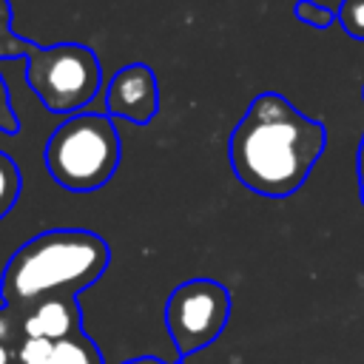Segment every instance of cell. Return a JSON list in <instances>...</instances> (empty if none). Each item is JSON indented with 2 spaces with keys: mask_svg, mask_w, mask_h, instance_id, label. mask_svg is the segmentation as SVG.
Segmentation results:
<instances>
[{
  "mask_svg": "<svg viewBox=\"0 0 364 364\" xmlns=\"http://www.w3.org/2000/svg\"><path fill=\"white\" fill-rule=\"evenodd\" d=\"M324 151V125L299 114L282 94H259L230 134L236 179L264 196H287Z\"/></svg>",
  "mask_w": 364,
  "mask_h": 364,
  "instance_id": "1",
  "label": "cell"
},
{
  "mask_svg": "<svg viewBox=\"0 0 364 364\" xmlns=\"http://www.w3.org/2000/svg\"><path fill=\"white\" fill-rule=\"evenodd\" d=\"M108 245L88 230H48L26 242L6 264L0 293L9 304L74 293L94 284L108 267Z\"/></svg>",
  "mask_w": 364,
  "mask_h": 364,
  "instance_id": "2",
  "label": "cell"
},
{
  "mask_svg": "<svg viewBox=\"0 0 364 364\" xmlns=\"http://www.w3.org/2000/svg\"><path fill=\"white\" fill-rule=\"evenodd\" d=\"M119 165V134L108 114H71L46 142V168L65 191H97Z\"/></svg>",
  "mask_w": 364,
  "mask_h": 364,
  "instance_id": "3",
  "label": "cell"
},
{
  "mask_svg": "<svg viewBox=\"0 0 364 364\" xmlns=\"http://www.w3.org/2000/svg\"><path fill=\"white\" fill-rule=\"evenodd\" d=\"M26 82L54 114H74L100 88V63L88 46L57 43L31 46L26 54Z\"/></svg>",
  "mask_w": 364,
  "mask_h": 364,
  "instance_id": "4",
  "label": "cell"
},
{
  "mask_svg": "<svg viewBox=\"0 0 364 364\" xmlns=\"http://www.w3.org/2000/svg\"><path fill=\"white\" fill-rule=\"evenodd\" d=\"M230 316V296L210 279H191L179 284L165 304L168 333L182 355L208 347Z\"/></svg>",
  "mask_w": 364,
  "mask_h": 364,
  "instance_id": "5",
  "label": "cell"
},
{
  "mask_svg": "<svg viewBox=\"0 0 364 364\" xmlns=\"http://www.w3.org/2000/svg\"><path fill=\"white\" fill-rule=\"evenodd\" d=\"M105 111L108 117H122L136 125L151 122L159 111V85L154 68H148L145 63L119 68L105 91Z\"/></svg>",
  "mask_w": 364,
  "mask_h": 364,
  "instance_id": "6",
  "label": "cell"
},
{
  "mask_svg": "<svg viewBox=\"0 0 364 364\" xmlns=\"http://www.w3.org/2000/svg\"><path fill=\"white\" fill-rule=\"evenodd\" d=\"M77 318H80V310L71 296H48V299H40L34 310L23 318V333L60 341L65 336H74Z\"/></svg>",
  "mask_w": 364,
  "mask_h": 364,
  "instance_id": "7",
  "label": "cell"
},
{
  "mask_svg": "<svg viewBox=\"0 0 364 364\" xmlns=\"http://www.w3.org/2000/svg\"><path fill=\"white\" fill-rule=\"evenodd\" d=\"M48 364H102V358L85 336L74 333V336L54 341V353Z\"/></svg>",
  "mask_w": 364,
  "mask_h": 364,
  "instance_id": "8",
  "label": "cell"
},
{
  "mask_svg": "<svg viewBox=\"0 0 364 364\" xmlns=\"http://www.w3.org/2000/svg\"><path fill=\"white\" fill-rule=\"evenodd\" d=\"M23 179H20V168L17 162L0 151V219L14 208L17 196H20Z\"/></svg>",
  "mask_w": 364,
  "mask_h": 364,
  "instance_id": "9",
  "label": "cell"
},
{
  "mask_svg": "<svg viewBox=\"0 0 364 364\" xmlns=\"http://www.w3.org/2000/svg\"><path fill=\"white\" fill-rule=\"evenodd\" d=\"M336 20L341 23L344 34L353 40H364V0H341L336 9Z\"/></svg>",
  "mask_w": 364,
  "mask_h": 364,
  "instance_id": "10",
  "label": "cell"
},
{
  "mask_svg": "<svg viewBox=\"0 0 364 364\" xmlns=\"http://www.w3.org/2000/svg\"><path fill=\"white\" fill-rule=\"evenodd\" d=\"M293 14H296L301 23L313 26V28H327V26L336 23V9H327V6H321V3H316V0H296Z\"/></svg>",
  "mask_w": 364,
  "mask_h": 364,
  "instance_id": "11",
  "label": "cell"
},
{
  "mask_svg": "<svg viewBox=\"0 0 364 364\" xmlns=\"http://www.w3.org/2000/svg\"><path fill=\"white\" fill-rule=\"evenodd\" d=\"M51 353H54V341L51 338L26 336L20 350H17V358H20V364H48Z\"/></svg>",
  "mask_w": 364,
  "mask_h": 364,
  "instance_id": "12",
  "label": "cell"
},
{
  "mask_svg": "<svg viewBox=\"0 0 364 364\" xmlns=\"http://www.w3.org/2000/svg\"><path fill=\"white\" fill-rule=\"evenodd\" d=\"M31 46H34V43H26V40H20L14 31H9V34H0V60L26 57V54L31 51Z\"/></svg>",
  "mask_w": 364,
  "mask_h": 364,
  "instance_id": "13",
  "label": "cell"
},
{
  "mask_svg": "<svg viewBox=\"0 0 364 364\" xmlns=\"http://www.w3.org/2000/svg\"><path fill=\"white\" fill-rule=\"evenodd\" d=\"M14 128H17V119H14L11 108H9L6 88H3V82H0V131H14Z\"/></svg>",
  "mask_w": 364,
  "mask_h": 364,
  "instance_id": "14",
  "label": "cell"
},
{
  "mask_svg": "<svg viewBox=\"0 0 364 364\" xmlns=\"http://www.w3.org/2000/svg\"><path fill=\"white\" fill-rule=\"evenodd\" d=\"M9 31H11V3L0 0V34H9Z\"/></svg>",
  "mask_w": 364,
  "mask_h": 364,
  "instance_id": "15",
  "label": "cell"
},
{
  "mask_svg": "<svg viewBox=\"0 0 364 364\" xmlns=\"http://www.w3.org/2000/svg\"><path fill=\"white\" fill-rule=\"evenodd\" d=\"M0 364H9V350H6L3 341H0Z\"/></svg>",
  "mask_w": 364,
  "mask_h": 364,
  "instance_id": "16",
  "label": "cell"
},
{
  "mask_svg": "<svg viewBox=\"0 0 364 364\" xmlns=\"http://www.w3.org/2000/svg\"><path fill=\"white\" fill-rule=\"evenodd\" d=\"M128 364H162V361H156V358H136V361H128Z\"/></svg>",
  "mask_w": 364,
  "mask_h": 364,
  "instance_id": "17",
  "label": "cell"
},
{
  "mask_svg": "<svg viewBox=\"0 0 364 364\" xmlns=\"http://www.w3.org/2000/svg\"><path fill=\"white\" fill-rule=\"evenodd\" d=\"M358 171H361V182H364V142H361V156H358Z\"/></svg>",
  "mask_w": 364,
  "mask_h": 364,
  "instance_id": "18",
  "label": "cell"
}]
</instances>
